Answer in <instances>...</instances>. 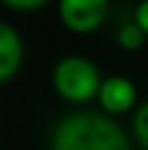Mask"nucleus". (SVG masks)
<instances>
[{"label":"nucleus","mask_w":148,"mask_h":150,"mask_svg":"<svg viewBox=\"0 0 148 150\" xmlns=\"http://www.w3.org/2000/svg\"><path fill=\"white\" fill-rule=\"evenodd\" d=\"M135 85L124 76H111L100 83L98 89V100L100 107L107 113H124L133 107L135 102Z\"/></svg>","instance_id":"nucleus-4"},{"label":"nucleus","mask_w":148,"mask_h":150,"mask_svg":"<svg viewBox=\"0 0 148 150\" xmlns=\"http://www.w3.org/2000/svg\"><path fill=\"white\" fill-rule=\"evenodd\" d=\"M4 4H9L11 9H18V11H33V9L44 7L48 0H2Z\"/></svg>","instance_id":"nucleus-8"},{"label":"nucleus","mask_w":148,"mask_h":150,"mask_svg":"<svg viewBox=\"0 0 148 150\" xmlns=\"http://www.w3.org/2000/svg\"><path fill=\"white\" fill-rule=\"evenodd\" d=\"M133 128H135V137L140 142V146L148 150V102L137 109L135 113V120H133Z\"/></svg>","instance_id":"nucleus-7"},{"label":"nucleus","mask_w":148,"mask_h":150,"mask_svg":"<svg viewBox=\"0 0 148 150\" xmlns=\"http://www.w3.org/2000/svg\"><path fill=\"white\" fill-rule=\"evenodd\" d=\"M135 24L144 30V35L148 37V0H144V2L137 7V11H135Z\"/></svg>","instance_id":"nucleus-9"},{"label":"nucleus","mask_w":148,"mask_h":150,"mask_svg":"<svg viewBox=\"0 0 148 150\" xmlns=\"http://www.w3.org/2000/svg\"><path fill=\"white\" fill-rule=\"evenodd\" d=\"M52 150H131L124 131L94 111L63 117L52 133Z\"/></svg>","instance_id":"nucleus-1"},{"label":"nucleus","mask_w":148,"mask_h":150,"mask_svg":"<svg viewBox=\"0 0 148 150\" xmlns=\"http://www.w3.org/2000/svg\"><path fill=\"white\" fill-rule=\"evenodd\" d=\"M107 0H61L59 15L61 22L74 33H91L105 22Z\"/></svg>","instance_id":"nucleus-3"},{"label":"nucleus","mask_w":148,"mask_h":150,"mask_svg":"<svg viewBox=\"0 0 148 150\" xmlns=\"http://www.w3.org/2000/svg\"><path fill=\"white\" fill-rule=\"evenodd\" d=\"M118 41H120L122 48H126V50H137V48L144 46L146 35H144V30L133 22V24H124V26L118 30Z\"/></svg>","instance_id":"nucleus-6"},{"label":"nucleus","mask_w":148,"mask_h":150,"mask_svg":"<svg viewBox=\"0 0 148 150\" xmlns=\"http://www.w3.org/2000/svg\"><path fill=\"white\" fill-rule=\"evenodd\" d=\"M22 63V41L20 35L9 26L0 22V83L9 81L18 72Z\"/></svg>","instance_id":"nucleus-5"},{"label":"nucleus","mask_w":148,"mask_h":150,"mask_svg":"<svg viewBox=\"0 0 148 150\" xmlns=\"http://www.w3.org/2000/svg\"><path fill=\"white\" fill-rule=\"evenodd\" d=\"M55 89L70 102H87L98 96L100 76L91 61L83 57H65L55 68Z\"/></svg>","instance_id":"nucleus-2"}]
</instances>
